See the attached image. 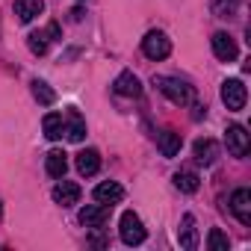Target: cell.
<instances>
[{
  "label": "cell",
  "instance_id": "1",
  "mask_svg": "<svg viewBox=\"0 0 251 251\" xmlns=\"http://www.w3.org/2000/svg\"><path fill=\"white\" fill-rule=\"evenodd\" d=\"M154 86H157L172 103H177V106H189V103L195 100V86H189V83L180 80V77H166V74H160V77H154Z\"/></svg>",
  "mask_w": 251,
  "mask_h": 251
},
{
  "label": "cell",
  "instance_id": "2",
  "mask_svg": "<svg viewBox=\"0 0 251 251\" xmlns=\"http://www.w3.org/2000/svg\"><path fill=\"white\" fill-rule=\"evenodd\" d=\"M118 233H121V242H124V245H142V242H145L142 219H139L133 210H127V213L121 216V222H118Z\"/></svg>",
  "mask_w": 251,
  "mask_h": 251
},
{
  "label": "cell",
  "instance_id": "3",
  "mask_svg": "<svg viewBox=\"0 0 251 251\" xmlns=\"http://www.w3.org/2000/svg\"><path fill=\"white\" fill-rule=\"evenodd\" d=\"M142 53H145L148 59H166V56L172 53V42H169V36L160 33V30H151V33L142 39Z\"/></svg>",
  "mask_w": 251,
  "mask_h": 251
},
{
  "label": "cell",
  "instance_id": "4",
  "mask_svg": "<svg viewBox=\"0 0 251 251\" xmlns=\"http://www.w3.org/2000/svg\"><path fill=\"white\" fill-rule=\"evenodd\" d=\"M222 100H225V106L227 109H233V112H239L242 106H245V100H248V89H245V83L242 80H225L222 83Z\"/></svg>",
  "mask_w": 251,
  "mask_h": 251
},
{
  "label": "cell",
  "instance_id": "5",
  "mask_svg": "<svg viewBox=\"0 0 251 251\" xmlns=\"http://www.w3.org/2000/svg\"><path fill=\"white\" fill-rule=\"evenodd\" d=\"M225 145H227V151L233 157H245L248 154V145H251L248 130L242 127V124H230V127L225 130Z\"/></svg>",
  "mask_w": 251,
  "mask_h": 251
},
{
  "label": "cell",
  "instance_id": "6",
  "mask_svg": "<svg viewBox=\"0 0 251 251\" xmlns=\"http://www.w3.org/2000/svg\"><path fill=\"white\" fill-rule=\"evenodd\" d=\"M230 213L239 219V225H251V192L242 186V189H233L230 195Z\"/></svg>",
  "mask_w": 251,
  "mask_h": 251
},
{
  "label": "cell",
  "instance_id": "7",
  "mask_svg": "<svg viewBox=\"0 0 251 251\" xmlns=\"http://www.w3.org/2000/svg\"><path fill=\"white\" fill-rule=\"evenodd\" d=\"M112 89H115V95H121V98H139V95H142V83H139V77H136L133 71H121V74L115 77Z\"/></svg>",
  "mask_w": 251,
  "mask_h": 251
},
{
  "label": "cell",
  "instance_id": "8",
  "mask_svg": "<svg viewBox=\"0 0 251 251\" xmlns=\"http://www.w3.org/2000/svg\"><path fill=\"white\" fill-rule=\"evenodd\" d=\"M213 53H216V59H222V62H233V59L239 56V48H236V42H233L227 33H216V36H213Z\"/></svg>",
  "mask_w": 251,
  "mask_h": 251
},
{
  "label": "cell",
  "instance_id": "9",
  "mask_svg": "<svg viewBox=\"0 0 251 251\" xmlns=\"http://www.w3.org/2000/svg\"><path fill=\"white\" fill-rule=\"evenodd\" d=\"M177 242H180V248H186V251H195L198 248V227H195V216H183L180 219V227H177Z\"/></svg>",
  "mask_w": 251,
  "mask_h": 251
},
{
  "label": "cell",
  "instance_id": "10",
  "mask_svg": "<svg viewBox=\"0 0 251 251\" xmlns=\"http://www.w3.org/2000/svg\"><path fill=\"white\" fill-rule=\"evenodd\" d=\"M121 198H124V189H121L115 180H106V183H98V186H95V201L103 204V207H112V204H118Z\"/></svg>",
  "mask_w": 251,
  "mask_h": 251
},
{
  "label": "cell",
  "instance_id": "11",
  "mask_svg": "<svg viewBox=\"0 0 251 251\" xmlns=\"http://www.w3.org/2000/svg\"><path fill=\"white\" fill-rule=\"evenodd\" d=\"M106 216H109V210H106L103 204H89V207H83V210H80V225H83V227L98 230V227H103Z\"/></svg>",
  "mask_w": 251,
  "mask_h": 251
},
{
  "label": "cell",
  "instance_id": "12",
  "mask_svg": "<svg viewBox=\"0 0 251 251\" xmlns=\"http://www.w3.org/2000/svg\"><path fill=\"white\" fill-rule=\"evenodd\" d=\"M53 201H56V204H62V207H74V204L80 201V186H77V183H71V180L56 183V186H53Z\"/></svg>",
  "mask_w": 251,
  "mask_h": 251
},
{
  "label": "cell",
  "instance_id": "13",
  "mask_svg": "<svg viewBox=\"0 0 251 251\" xmlns=\"http://www.w3.org/2000/svg\"><path fill=\"white\" fill-rule=\"evenodd\" d=\"M192 154H195V163L198 166H213L216 157H219V145L213 139H198L195 148H192Z\"/></svg>",
  "mask_w": 251,
  "mask_h": 251
},
{
  "label": "cell",
  "instance_id": "14",
  "mask_svg": "<svg viewBox=\"0 0 251 251\" xmlns=\"http://www.w3.org/2000/svg\"><path fill=\"white\" fill-rule=\"evenodd\" d=\"M74 163H77V172H80L83 177H92V175L100 169V154H98L95 148H86V151H80V154H77V160H74Z\"/></svg>",
  "mask_w": 251,
  "mask_h": 251
},
{
  "label": "cell",
  "instance_id": "15",
  "mask_svg": "<svg viewBox=\"0 0 251 251\" xmlns=\"http://www.w3.org/2000/svg\"><path fill=\"white\" fill-rule=\"evenodd\" d=\"M45 12V0H15V15H18V21H24V24H30L36 15H42Z\"/></svg>",
  "mask_w": 251,
  "mask_h": 251
},
{
  "label": "cell",
  "instance_id": "16",
  "mask_svg": "<svg viewBox=\"0 0 251 251\" xmlns=\"http://www.w3.org/2000/svg\"><path fill=\"white\" fill-rule=\"evenodd\" d=\"M68 142H83L86 139V121H83V115L80 112H71L68 118H65V133H62Z\"/></svg>",
  "mask_w": 251,
  "mask_h": 251
},
{
  "label": "cell",
  "instance_id": "17",
  "mask_svg": "<svg viewBox=\"0 0 251 251\" xmlns=\"http://www.w3.org/2000/svg\"><path fill=\"white\" fill-rule=\"evenodd\" d=\"M45 169H48L50 177H65V172H68V154L59 151V148H53L48 154V160H45Z\"/></svg>",
  "mask_w": 251,
  "mask_h": 251
},
{
  "label": "cell",
  "instance_id": "18",
  "mask_svg": "<svg viewBox=\"0 0 251 251\" xmlns=\"http://www.w3.org/2000/svg\"><path fill=\"white\" fill-rule=\"evenodd\" d=\"M42 127H45V136H48L50 142H56V139H62V133H65V118H62L59 112H48L45 121H42Z\"/></svg>",
  "mask_w": 251,
  "mask_h": 251
},
{
  "label": "cell",
  "instance_id": "19",
  "mask_svg": "<svg viewBox=\"0 0 251 251\" xmlns=\"http://www.w3.org/2000/svg\"><path fill=\"white\" fill-rule=\"evenodd\" d=\"M157 145H160V154H163V157H177V154H180V133L163 130L160 139H157Z\"/></svg>",
  "mask_w": 251,
  "mask_h": 251
},
{
  "label": "cell",
  "instance_id": "20",
  "mask_svg": "<svg viewBox=\"0 0 251 251\" xmlns=\"http://www.w3.org/2000/svg\"><path fill=\"white\" fill-rule=\"evenodd\" d=\"M48 42H50L48 30H33V33L27 36V48H30L36 56H45V53H48Z\"/></svg>",
  "mask_w": 251,
  "mask_h": 251
},
{
  "label": "cell",
  "instance_id": "21",
  "mask_svg": "<svg viewBox=\"0 0 251 251\" xmlns=\"http://www.w3.org/2000/svg\"><path fill=\"white\" fill-rule=\"evenodd\" d=\"M175 186L180 189V192H198V186H201V180H198V175L195 172H177L175 175Z\"/></svg>",
  "mask_w": 251,
  "mask_h": 251
},
{
  "label": "cell",
  "instance_id": "22",
  "mask_svg": "<svg viewBox=\"0 0 251 251\" xmlns=\"http://www.w3.org/2000/svg\"><path fill=\"white\" fill-rule=\"evenodd\" d=\"M33 98H36L42 106H50V103L56 100V92H53L45 80H33Z\"/></svg>",
  "mask_w": 251,
  "mask_h": 251
},
{
  "label": "cell",
  "instance_id": "23",
  "mask_svg": "<svg viewBox=\"0 0 251 251\" xmlns=\"http://www.w3.org/2000/svg\"><path fill=\"white\" fill-rule=\"evenodd\" d=\"M210 6L216 18H233L239 9V0H210Z\"/></svg>",
  "mask_w": 251,
  "mask_h": 251
},
{
  "label": "cell",
  "instance_id": "24",
  "mask_svg": "<svg viewBox=\"0 0 251 251\" xmlns=\"http://www.w3.org/2000/svg\"><path fill=\"white\" fill-rule=\"evenodd\" d=\"M227 245H230V242H227V236H225L219 227H213V230L207 233V248H210V251H227Z\"/></svg>",
  "mask_w": 251,
  "mask_h": 251
}]
</instances>
